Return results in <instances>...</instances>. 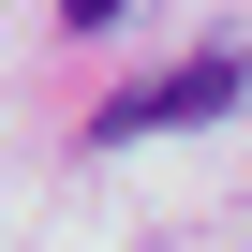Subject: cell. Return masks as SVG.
<instances>
[{
  "mask_svg": "<svg viewBox=\"0 0 252 252\" xmlns=\"http://www.w3.org/2000/svg\"><path fill=\"white\" fill-rule=\"evenodd\" d=\"M252 89V60H178V74H149V89H119L104 119H89V149H134V134H178V119H222Z\"/></svg>",
  "mask_w": 252,
  "mask_h": 252,
  "instance_id": "cell-1",
  "label": "cell"
}]
</instances>
